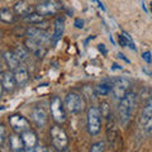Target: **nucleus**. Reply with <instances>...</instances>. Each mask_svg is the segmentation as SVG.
<instances>
[{
    "label": "nucleus",
    "mask_w": 152,
    "mask_h": 152,
    "mask_svg": "<svg viewBox=\"0 0 152 152\" xmlns=\"http://www.w3.org/2000/svg\"><path fill=\"white\" fill-rule=\"evenodd\" d=\"M136 105H137V95L133 91H129L126 96L121 99L119 107H118V114H119V119L123 124H127L131 121L133 113H134Z\"/></svg>",
    "instance_id": "obj_1"
},
{
    "label": "nucleus",
    "mask_w": 152,
    "mask_h": 152,
    "mask_svg": "<svg viewBox=\"0 0 152 152\" xmlns=\"http://www.w3.org/2000/svg\"><path fill=\"white\" fill-rule=\"evenodd\" d=\"M52 146L57 151H66L69 147V136L61 124H55L50 131Z\"/></svg>",
    "instance_id": "obj_2"
},
{
    "label": "nucleus",
    "mask_w": 152,
    "mask_h": 152,
    "mask_svg": "<svg viewBox=\"0 0 152 152\" xmlns=\"http://www.w3.org/2000/svg\"><path fill=\"white\" fill-rule=\"evenodd\" d=\"M102 113L98 107H90L86 114L88 132L91 136H96L102 131Z\"/></svg>",
    "instance_id": "obj_3"
},
{
    "label": "nucleus",
    "mask_w": 152,
    "mask_h": 152,
    "mask_svg": "<svg viewBox=\"0 0 152 152\" xmlns=\"http://www.w3.org/2000/svg\"><path fill=\"white\" fill-rule=\"evenodd\" d=\"M85 99L81 94L76 93V91H71L66 95L65 98V108L67 109L70 113L72 114H79L85 110Z\"/></svg>",
    "instance_id": "obj_4"
},
{
    "label": "nucleus",
    "mask_w": 152,
    "mask_h": 152,
    "mask_svg": "<svg viewBox=\"0 0 152 152\" xmlns=\"http://www.w3.org/2000/svg\"><path fill=\"white\" fill-rule=\"evenodd\" d=\"M50 112L57 124H64L66 122V112H65V104L61 100L60 96H52L50 102Z\"/></svg>",
    "instance_id": "obj_5"
},
{
    "label": "nucleus",
    "mask_w": 152,
    "mask_h": 152,
    "mask_svg": "<svg viewBox=\"0 0 152 152\" xmlns=\"http://www.w3.org/2000/svg\"><path fill=\"white\" fill-rule=\"evenodd\" d=\"M131 88H132V84L128 79L126 77H119V79H115L114 81L110 85V89L113 93V96L115 99H121L123 96H126V95L131 91Z\"/></svg>",
    "instance_id": "obj_6"
},
{
    "label": "nucleus",
    "mask_w": 152,
    "mask_h": 152,
    "mask_svg": "<svg viewBox=\"0 0 152 152\" xmlns=\"http://www.w3.org/2000/svg\"><path fill=\"white\" fill-rule=\"evenodd\" d=\"M61 5L55 0H43V1L38 3L36 7V12L39 13L43 17H53L60 12Z\"/></svg>",
    "instance_id": "obj_7"
},
{
    "label": "nucleus",
    "mask_w": 152,
    "mask_h": 152,
    "mask_svg": "<svg viewBox=\"0 0 152 152\" xmlns=\"http://www.w3.org/2000/svg\"><path fill=\"white\" fill-rule=\"evenodd\" d=\"M9 123H10L12 129L15 133H19V134L31 129V122L26 117L20 115V114H13V115H10L9 117Z\"/></svg>",
    "instance_id": "obj_8"
},
{
    "label": "nucleus",
    "mask_w": 152,
    "mask_h": 152,
    "mask_svg": "<svg viewBox=\"0 0 152 152\" xmlns=\"http://www.w3.org/2000/svg\"><path fill=\"white\" fill-rule=\"evenodd\" d=\"M140 126L146 128V129H152V98L148 99V102L142 109L140 117Z\"/></svg>",
    "instance_id": "obj_9"
},
{
    "label": "nucleus",
    "mask_w": 152,
    "mask_h": 152,
    "mask_svg": "<svg viewBox=\"0 0 152 152\" xmlns=\"http://www.w3.org/2000/svg\"><path fill=\"white\" fill-rule=\"evenodd\" d=\"M26 36L27 38H31V39L38 42V43H42L45 45V42L48 41V33L46 32V29H42V28H38V27H31L28 28V29L26 31Z\"/></svg>",
    "instance_id": "obj_10"
},
{
    "label": "nucleus",
    "mask_w": 152,
    "mask_h": 152,
    "mask_svg": "<svg viewBox=\"0 0 152 152\" xmlns=\"http://www.w3.org/2000/svg\"><path fill=\"white\" fill-rule=\"evenodd\" d=\"M23 145H24V151H34L38 145V137L37 133L32 129H28L26 132L20 133Z\"/></svg>",
    "instance_id": "obj_11"
},
{
    "label": "nucleus",
    "mask_w": 152,
    "mask_h": 152,
    "mask_svg": "<svg viewBox=\"0 0 152 152\" xmlns=\"http://www.w3.org/2000/svg\"><path fill=\"white\" fill-rule=\"evenodd\" d=\"M31 119L37 127H45L47 124V121H48V117H47V113L43 108L41 107H36L31 113Z\"/></svg>",
    "instance_id": "obj_12"
},
{
    "label": "nucleus",
    "mask_w": 152,
    "mask_h": 152,
    "mask_svg": "<svg viewBox=\"0 0 152 152\" xmlns=\"http://www.w3.org/2000/svg\"><path fill=\"white\" fill-rule=\"evenodd\" d=\"M1 84H3V88L7 93H13L15 90L17 86V81L14 79V74L13 71H4L3 75H1Z\"/></svg>",
    "instance_id": "obj_13"
},
{
    "label": "nucleus",
    "mask_w": 152,
    "mask_h": 152,
    "mask_svg": "<svg viewBox=\"0 0 152 152\" xmlns=\"http://www.w3.org/2000/svg\"><path fill=\"white\" fill-rule=\"evenodd\" d=\"M3 58L4 61H5L7 66L9 67V70L10 71H14L18 66H20V61H19V58L17 57V55L14 53L13 51H7L3 53Z\"/></svg>",
    "instance_id": "obj_14"
},
{
    "label": "nucleus",
    "mask_w": 152,
    "mask_h": 152,
    "mask_svg": "<svg viewBox=\"0 0 152 152\" xmlns=\"http://www.w3.org/2000/svg\"><path fill=\"white\" fill-rule=\"evenodd\" d=\"M14 74V79H15L17 81V85H24L28 83V80H29V72L27 71V69L22 67V66H18V67L13 71Z\"/></svg>",
    "instance_id": "obj_15"
},
{
    "label": "nucleus",
    "mask_w": 152,
    "mask_h": 152,
    "mask_svg": "<svg viewBox=\"0 0 152 152\" xmlns=\"http://www.w3.org/2000/svg\"><path fill=\"white\" fill-rule=\"evenodd\" d=\"M9 147H10V150L14 152L24 151V145H23L22 137L19 133L14 132V134H10V137H9Z\"/></svg>",
    "instance_id": "obj_16"
},
{
    "label": "nucleus",
    "mask_w": 152,
    "mask_h": 152,
    "mask_svg": "<svg viewBox=\"0 0 152 152\" xmlns=\"http://www.w3.org/2000/svg\"><path fill=\"white\" fill-rule=\"evenodd\" d=\"M64 31H65V20H64V18L62 17L56 18V20H55V33H53V36H52V38H51V41L53 42V43H56V42L62 37Z\"/></svg>",
    "instance_id": "obj_17"
},
{
    "label": "nucleus",
    "mask_w": 152,
    "mask_h": 152,
    "mask_svg": "<svg viewBox=\"0 0 152 152\" xmlns=\"http://www.w3.org/2000/svg\"><path fill=\"white\" fill-rule=\"evenodd\" d=\"M0 20L7 23V24L14 23L15 22V13H14V10H10L8 8L0 9Z\"/></svg>",
    "instance_id": "obj_18"
},
{
    "label": "nucleus",
    "mask_w": 152,
    "mask_h": 152,
    "mask_svg": "<svg viewBox=\"0 0 152 152\" xmlns=\"http://www.w3.org/2000/svg\"><path fill=\"white\" fill-rule=\"evenodd\" d=\"M13 10H14L15 14H18V15H20L23 18V17H26L27 14H29L32 12V9L26 1H19V3H17L15 5H14Z\"/></svg>",
    "instance_id": "obj_19"
},
{
    "label": "nucleus",
    "mask_w": 152,
    "mask_h": 152,
    "mask_svg": "<svg viewBox=\"0 0 152 152\" xmlns=\"http://www.w3.org/2000/svg\"><path fill=\"white\" fill-rule=\"evenodd\" d=\"M45 18L46 17H43V15H41L39 13H37V12H31L29 14H27L26 17H23V19H24L26 22H28V23H31V24H33V26H36V24H39V23H42L45 20Z\"/></svg>",
    "instance_id": "obj_20"
},
{
    "label": "nucleus",
    "mask_w": 152,
    "mask_h": 152,
    "mask_svg": "<svg viewBox=\"0 0 152 152\" xmlns=\"http://www.w3.org/2000/svg\"><path fill=\"white\" fill-rule=\"evenodd\" d=\"M13 52L17 55V57L19 58L20 62H22V61H26L28 58V56H29V51L27 50L26 46H17Z\"/></svg>",
    "instance_id": "obj_21"
},
{
    "label": "nucleus",
    "mask_w": 152,
    "mask_h": 152,
    "mask_svg": "<svg viewBox=\"0 0 152 152\" xmlns=\"http://www.w3.org/2000/svg\"><path fill=\"white\" fill-rule=\"evenodd\" d=\"M94 91L98 96H105V95L110 94L112 89H110V85H108V84H99L95 86Z\"/></svg>",
    "instance_id": "obj_22"
},
{
    "label": "nucleus",
    "mask_w": 152,
    "mask_h": 152,
    "mask_svg": "<svg viewBox=\"0 0 152 152\" xmlns=\"http://www.w3.org/2000/svg\"><path fill=\"white\" fill-rule=\"evenodd\" d=\"M24 46L27 47V50L29 51V52H33V53H34V52H36L38 48H39V47L45 46V45L38 43V42L31 39V38H26V41H24Z\"/></svg>",
    "instance_id": "obj_23"
},
{
    "label": "nucleus",
    "mask_w": 152,
    "mask_h": 152,
    "mask_svg": "<svg viewBox=\"0 0 152 152\" xmlns=\"http://www.w3.org/2000/svg\"><path fill=\"white\" fill-rule=\"evenodd\" d=\"M100 113H102V117L103 118H108L109 115L112 114V108H110V104L108 102H102L100 103Z\"/></svg>",
    "instance_id": "obj_24"
},
{
    "label": "nucleus",
    "mask_w": 152,
    "mask_h": 152,
    "mask_svg": "<svg viewBox=\"0 0 152 152\" xmlns=\"http://www.w3.org/2000/svg\"><path fill=\"white\" fill-rule=\"evenodd\" d=\"M105 142L103 141H99V142H95V143L91 145L90 147V151L91 152H102V151H105Z\"/></svg>",
    "instance_id": "obj_25"
},
{
    "label": "nucleus",
    "mask_w": 152,
    "mask_h": 152,
    "mask_svg": "<svg viewBox=\"0 0 152 152\" xmlns=\"http://www.w3.org/2000/svg\"><path fill=\"white\" fill-rule=\"evenodd\" d=\"M5 140H7V129L3 124H0V147L4 145Z\"/></svg>",
    "instance_id": "obj_26"
},
{
    "label": "nucleus",
    "mask_w": 152,
    "mask_h": 152,
    "mask_svg": "<svg viewBox=\"0 0 152 152\" xmlns=\"http://www.w3.org/2000/svg\"><path fill=\"white\" fill-rule=\"evenodd\" d=\"M46 53H47V48L45 46H42L34 52V56L37 57V58H43V57L46 56Z\"/></svg>",
    "instance_id": "obj_27"
},
{
    "label": "nucleus",
    "mask_w": 152,
    "mask_h": 152,
    "mask_svg": "<svg viewBox=\"0 0 152 152\" xmlns=\"http://www.w3.org/2000/svg\"><path fill=\"white\" fill-rule=\"evenodd\" d=\"M142 58H143L147 64H150L151 61H152V55H151V52L150 51H146L142 53Z\"/></svg>",
    "instance_id": "obj_28"
},
{
    "label": "nucleus",
    "mask_w": 152,
    "mask_h": 152,
    "mask_svg": "<svg viewBox=\"0 0 152 152\" xmlns=\"http://www.w3.org/2000/svg\"><path fill=\"white\" fill-rule=\"evenodd\" d=\"M74 26L77 28V29H83V28H84V20L81 18H76L75 22H74Z\"/></svg>",
    "instance_id": "obj_29"
},
{
    "label": "nucleus",
    "mask_w": 152,
    "mask_h": 152,
    "mask_svg": "<svg viewBox=\"0 0 152 152\" xmlns=\"http://www.w3.org/2000/svg\"><path fill=\"white\" fill-rule=\"evenodd\" d=\"M99 50H100L104 55L107 53V50H105V47H104V45H99Z\"/></svg>",
    "instance_id": "obj_30"
},
{
    "label": "nucleus",
    "mask_w": 152,
    "mask_h": 152,
    "mask_svg": "<svg viewBox=\"0 0 152 152\" xmlns=\"http://www.w3.org/2000/svg\"><path fill=\"white\" fill-rule=\"evenodd\" d=\"M4 91V88H3V84H1V80H0V98H1V94Z\"/></svg>",
    "instance_id": "obj_31"
},
{
    "label": "nucleus",
    "mask_w": 152,
    "mask_h": 152,
    "mask_svg": "<svg viewBox=\"0 0 152 152\" xmlns=\"http://www.w3.org/2000/svg\"><path fill=\"white\" fill-rule=\"evenodd\" d=\"M118 56H119V58H123V60H124V61H126V62H129V60H127V58H126V57H124V55H122V53H119V55H118Z\"/></svg>",
    "instance_id": "obj_32"
},
{
    "label": "nucleus",
    "mask_w": 152,
    "mask_h": 152,
    "mask_svg": "<svg viewBox=\"0 0 152 152\" xmlns=\"http://www.w3.org/2000/svg\"><path fill=\"white\" fill-rule=\"evenodd\" d=\"M3 72H4V71L0 70V80H1V75H3Z\"/></svg>",
    "instance_id": "obj_33"
},
{
    "label": "nucleus",
    "mask_w": 152,
    "mask_h": 152,
    "mask_svg": "<svg viewBox=\"0 0 152 152\" xmlns=\"http://www.w3.org/2000/svg\"><path fill=\"white\" fill-rule=\"evenodd\" d=\"M150 10H151V13H152V1H151V4H150Z\"/></svg>",
    "instance_id": "obj_34"
},
{
    "label": "nucleus",
    "mask_w": 152,
    "mask_h": 152,
    "mask_svg": "<svg viewBox=\"0 0 152 152\" xmlns=\"http://www.w3.org/2000/svg\"><path fill=\"white\" fill-rule=\"evenodd\" d=\"M3 58V53H1V51H0V60H1ZM4 60V58H3Z\"/></svg>",
    "instance_id": "obj_35"
},
{
    "label": "nucleus",
    "mask_w": 152,
    "mask_h": 152,
    "mask_svg": "<svg viewBox=\"0 0 152 152\" xmlns=\"http://www.w3.org/2000/svg\"><path fill=\"white\" fill-rule=\"evenodd\" d=\"M3 37V33H1V31H0V38H1Z\"/></svg>",
    "instance_id": "obj_36"
},
{
    "label": "nucleus",
    "mask_w": 152,
    "mask_h": 152,
    "mask_svg": "<svg viewBox=\"0 0 152 152\" xmlns=\"http://www.w3.org/2000/svg\"><path fill=\"white\" fill-rule=\"evenodd\" d=\"M93 1H96V0H93Z\"/></svg>",
    "instance_id": "obj_37"
}]
</instances>
